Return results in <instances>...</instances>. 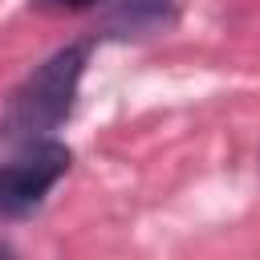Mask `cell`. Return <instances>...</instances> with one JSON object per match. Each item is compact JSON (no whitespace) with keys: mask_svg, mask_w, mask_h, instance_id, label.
Returning <instances> with one entry per match:
<instances>
[{"mask_svg":"<svg viewBox=\"0 0 260 260\" xmlns=\"http://www.w3.org/2000/svg\"><path fill=\"white\" fill-rule=\"evenodd\" d=\"M32 4L45 8V12H85V8H93L102 0H32Z\"/></svg>","mask_w":260,"mask_h":260,"instance_id":"277c9868","label":"cell"},{"mask_svg":"<svg viewBox=\"0 0 260 260\" xmlns=\"http://www.w3.org/2000/svg\"><path fill=\"white\" fill-rule=\"evenodd\" d=\"M179 24L175 0H110L93 37H118V41H142L171 32Z\"/></svg>","mask_w":260,"mask_h":260,"instance_id":"3957f363","label":"cell"},{"mask_svg":"<svg viewBox=\"0 0 260 260\" xmlns=\"http://www.w3.org/2000/svg\"><path fill=\"white\" fill-rule=\"evenodd\" d=\"M98 37L89 41H73L65 49H57L12 98H8V110L0 118V138L4 142H41L49 138L69 114H73V98H77V81L85 73V61H89V49H93Z\"/></svg>","mask_w":260,"mask_h":260,"instance_id":"6da1fadb","label":"cell"},{"mask_svg":"<svg viewBox=\"0 0 260 260\" xmlns=\"http://www.w3.org/2000/svg\"><path fill=\"white\" fill-rule=\"evenodd\" d=\"M65 171H69V146H61L57 138L24 142V150L0 167V219L32 215Z\"/></svg>","mask_w":260,"mask_h":260,"instance_id":"7a4b0ae2","label":"cell"}]
</instances>
